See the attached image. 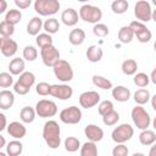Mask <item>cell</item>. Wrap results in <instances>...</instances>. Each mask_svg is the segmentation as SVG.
I'll return each instance as SVG.
<instances>
[{"mask_svg": "<svg viewBox=\"0 0 156 156\" xmlns=\"http://www.w3.org/2000/svg\"><path fill=\"white\" fill-rule=\"evenodd\" d=\"M43 26H44L43 20H41L39 16H35V17H33L32 20H29V22H28V24H27V33H28L29 35L37 37V35L40 34L39 32L41 30Z\"/></svg>", "mask_w": 156, "mask_h": 156, "instance_id": "obj_19", "label": "cell"}, {"mask_svg": "<svg viewBox=\"0 0 156 156\" xmlns=\"http://www.w3.org/2000/svg\"><path fill=\"white\" fill-rule=\"evenodd\" d=\"M80 156H98V146L93 141H87L80 146Z\"/></svg>", "mask_w": 156, "mask_h": 156, "instance_id": "obj_34", "label": "cell"}, {"mask_svg": "<svg viewBox=\"0 0 156 156\" xmlns=\"http://www.w3.org/2000/svg\"><path fill=\"white\" fill-rule=\"evenodd\" d=\"M129 27L132 28V30L134 32V34H135V33H138L139 30H141V29L146 28L145 23H143V22H139V21H132V22L129 23Z\"/></svg>", "mask_w": 156, "mask_h": 156, "instance_id": "obj_47", "label": "cell"}, {"mask_svg": "<svg viewBox=\"0 0 156 156\" xmlns=\"http://www.w3.org/2000/svg\"><path fill=\"white\" fill-rule=\"evenodd\" d=\"M134 37L136 38V40H138L139 43H149V41L151 40V38H152V33H151V30L146 27V28L139 30L138 33H135Z\"/></svg>", "mask_w": 156, "mask_h": 156, "instance_id": "obj_42", "label": "cell"}, {"mask_svg": "<svg viewBox=\"0 0 156 156\" xmlns=\"http://www.w3.org/2000/svg\"><path fill=\"white\" fill-rule=\"evenodd\" d=\"M133 98H134V101H135L136 105L143 106V105H145V104H147V102L150 101L151 95H150V91H149L147 89L140 88V89H138V90L134 93V96H133Z\"/></svg>", "mask_w": 156, "mask_h": 156, "instance_id": "obj_24", "label": "cell"}, {"mask_svg": "<svg viewBox=\"0 0 156 156\" xmlns=\"http://www.w3.org/2000/svg\"><path fill=\"white\" fill-rule=\"evenodd\" d=\"M100 104V94L94 90L84 91L79 95V105L84 108H91Z\"/></svg>", "mask_w": 156, "mask_h": 156, "instance_id": "obj_12", "label": "cell"}, {"mask_svg": "<svg viewBox=\"0 0 156 156\" xmlns=\"http://www.w3.org/2000/svg\"><path fill=\"white\" fill-rule=\"evenodd\" d=\"M112 98L118 102H127L130 98V90L123 85H117L112 88Z\"/></svg>", "mask_w": 156, "mask_h": 156, "instance_id": "obj_18", "label": "cell"}, {"mask_svg": "<svg viewBox=\"0 0 156 156\" xmlns=\"http://www.w3.org/2000/svg\"><path fill=\"white\" fill-rule=\"evenodd\" d=\"M22 151H23V144L17 139L10 141L6 146V154L9 156H20Z\"/></svg>", "mask_w": 156, "mask_h": 156, "instance_id": "obj_27", "label": "cell"}, {"mask_svg": "<svg viewBox=\"0 0 156 156\" xmlns=\"http://www.w3.org/2000/svg\"><path fill=\"white\" fill-rule=\"evenodd\" d=\"M15 5L20 10H26L32 5V1L30 0H15Z\"/></svg>", "mask_w": 156, "mask_h": 156, "instance_id": "obj_48", "label": "cell"}, {"mask_svg": "<svg viewBox=\"0 0 156 156\" xmlns=\"http://www.w3.org/2000/svg\"><path fill=\"white\" fill-rule=\"evenodd\" d=\"M134 38V32L132 30V28L129 26H123L119 28L118 30V40L122 44H128L133 40Z\"/></svg>", "mask_w": 156, "mask_h": 156, "instance_id": "obj_25", "label": "cell"}, {"mask_svg": "<svg viewBox=\"0 0 156 156\" xmlns=\"http://www.w3.org/2000/svg\"><path fill=\"white\" fill-rule=\"evenodd\" d=\"M17 82L21 84V85H23L24 88H27V89H29L30 90V88L34 85V83H35V76H34V73H32V72H23L21 76H20V78L17 79Z\"/></svg>", "mask_w": 156, "mask_h": 156, "instance_id": "obj_31", "label": "cell"}, {"mask_svg": "<svg viewBox=\"0 0 156 156\" xmlns=\"http://www.w3.org/2000/svg\"><path fill=\"white\" fill-rule=\"evenodd\" d=\"M13 77L10 72H1L0 73V87L6 89L10 88L11 85H13Z\"/></svg>", "mask_w": 156, "mask_h": 156, "instance_id": "obj_43", "label": "cell"}, {"mask_svg": "<svg viewBox=\"0 0 156 156\" xmlns=\"http://www.w3.org/2000/svg\"><path fill=\"white\" fill-rule=\"evenodd\" d=\"M84 40H85V32L82 28H74L68 34V41L74 46L82 45Z\"/></svg>", "mask_w": 156, "mask_h": 156, "instance_id": "obj_21", "label": "cell"}, {"mask_svg": "<svg viewBox=\"0 0 156 156\" xmlns=\"http://www.w3.org/2000/svg\"><path fill=\"white\" fill-rule=\"evenodd\" d=\"M0 141H1L0 147H4V146H5V144H6V141H5V138H4L2 135H0Z\"/></svg>", "mask_w": 156, "mask_h": 156, "instance_id": "obj_54", "label": "cell"}, {"mask_svg": "<svg viewBox=\"0 0 156 156\" xmlns=\"http://www.w3.org/2000/svg\"><path fill=\"white\" fill-rule=\"evenodd\" d=\"M93 33H94L95 37L105 38V37L108 35L110 29H108V27H107L106 24H104V23H96V24H94V27H93Z\"/></svg>", "mask_w": 156, "mask_h": 156, "instance_id": "obj_41", "label": "cell"}, {"mask_svg": "<svg viewBox=\"0 0 156 156\" xmlns=\"http://www.w3.org/2000/svg\"><path fill=\"white\" fill-rule=\"evenodd\" d=\"M118 121H119V113H118L116 110H113V111L108 112L107 115L102 116V123H104L105 126H107V127L115 126Z\"/></svg>", "mask_w": 156, "mask_h": 156, "instance_id": "obj_38", "label": "cell"}, {"mask_svg": "<svg viewBox=\"0 0 156 156\" xmlns=\"http://www.w3.org/2000/svg\"><path fill=\"white\" fill-rule=\"evenodd\" d=\"M147 156H156V143L154 145H151L150 147V151H149V155Z\"/></svg>", "mask_w": 156, "mask_h": 156, "instance_id": "obj_52", "label": "cell"}, {"mask_svg": "<svg viewBox=\"0 0 156 156\" xmlns=\"http://www.w3.org/2000/svg\"><path fill=\"white\" fill-rule=\"evenodd\" d=\"M84 134L88 138V141H93V143H98L104 138L102 128L96 124H88L84 128Z\"/></svg>", "mask_w": 156, "mask_h": 156, "instance_id": "obj_15", "label": "cell"}, {"mask_svg": "<svg viewBox=\"0 0 156 156\" xmlns=\"http://www.w3.org/2000/svg\"><path fill=\"white\" fill-rule=\"evenodd\" d=\"M113 110H115L113 108V104L110 100H104L98 106V112H99L100 116H105V115H107L108 112H111Z\"/></svg>", "mask_w": 156, "mask_h": 156, "instance_id": "obj_45", "label": "cell"}, {"mask_svg": "<svg viewBox=\"0 0 156 156\" xmlns=\"http://www.w3.org/2000/svg\"><path fill=\"white\" fill-rule=\"evenodd\" d=\"M139 141L141 145H145V146H151L156 143V134L154 130H150V129H145V130H141L140 134H139Z\"/></svg>", "mask_w": 156, "mask_h": 156, "instance_id": "obj_23", "label": "cell"}, {"mask_svg": "<svg viewBox=\"0 0 156 156\" xmlns=\"http://www.w3.org/2000/svg\"><path fill=\"white\" fill-rule=\"evenodd\" d=\"M79 18L83 20L87 23H100V20L102 18V11L100 7L85 4L82 5L79 9Z\"/></svg>", "mask_w": 156, "mask_h": 156, "instance_id": "obj_3", "label": "cell"}, {"mask_svg": "<svg viewBox=\"0 0 156 156\" xmlns=\"http://www.w3.org/2000/svg\"><path fill=\"white\" fill-rule=\"evenodd\" d=\"M22 20V12L18 10V9H11L6 12L5 15V20L7 23L12 24V26H16L17 23H20Z\"/></svg>", "mask_w": 156, "mask_h": 156, "instance_id": "obj_30", "label": "cell"}, {"mask_svg": "<svg viewBox=\"0 0 156 156\" xmlns=\"http://www.w3.org/2000/svg\"><path fill=\"white\" fill-rule=\"evenodd\" d=\"M85 56H87L88 61H90V62H99L104 56V51L98 45H90L87 49Z\"/></svg>", "mask_w": 156, "mask_h": 156, "instance_id": "obj_22", "label": "cell"}, {"mask_svg": "<svg viewBox=\"0 0 156 156\" xmlns=\"http://www.w3.org/2000/svg\"><path fill=\"white\" fill-rule=\"evenodd\" d=\"M151 20L156 22V9H155V10H152V18H151Z\"/></svg>", "mask_w": 156, "mask_h": 156, "instance_id": "obj_55", "label": "cell"}, {"mask_svg": "<svg viewBox=\"0 0 156 156\" xmlns=\"http://www.w3.org/2000/svg\"><path fill=\"white\" fill-rule=\"evenodd\" d=\"M0 119H1V126H0V132H2V130H5V129L7 128V126H6V116H5L4 113H0Z\"/></svg>", "mask_w": 156, "mask_h": 156, "instance_id": "obj_49", "label": "cell"}, {"mask_svg": "<svg viewBox=\"0 0 156 156\" xmlns=\"http://www.w3.org/2000/svg\"><path fill=\"white\" fill-rule=\"evenodd\" d=\"M93 84L102 90H110L112 89V82L108 80L107 78L102 77V76H99V74H94L93 76Z\"/></svg>", "mask_w": 156, "mask_h": 156, "instance_id": "obj_32", "label": "cell"}, {"mask_svg": "<svg viewBox=\"0 0 156 156\" xmlns=\"http://www.w3.org/2000/svg\"><path fill=\"white\" fill-rule=\"evenodd\" d=\"M60 2L57 0H35L34 10L39 16H52L58 12Z\"/></svg>", "mask_w": 156, "mask_h": 156, "instance_id": "obj_5", "label": "cell"}, {"mask_svg": "<svg viewBox=\"0 0 156 156\" xmlns=\"http://www.w3.org/2000/svg\"><path fill=\"white\" fill-rule=\"evenodd\" d=\"M22 55H23V58L24 60L32 62V61H34L38 57V50L33 45H27V46H24Z\"/></svg>", "mask_w": 156, "mask_h": 156, "instance_id": "obj_40", "label": "cell"}, {"mask_svg": "<svg viewBox=\"0 0 156 156\" xmlns=\"http://www.w3.org/2000/svg\"><path fill=\"white\" fill-rule=\"evenodd\" d=\"M15 33V26L7 23L6 21H2L0 23V35L1 38H11Z\"/></svg>", "mask_w": 156, "mask_h": 156, "instance_id": "obj_39", "label": "cell"}, {"mask_svg": "<svg viewBox=\"0 0 156 156\" xmlns=\"http://www.w3.org/2000/svg\"><path fill=\"white\" fill-rule=\"evenodd\" d=\"M129 7V2L127 0H115L111 4V10L113 13L117 15H122L124 13Z\"/></svg>", "mask_w": 156, "mask_h": 156, "instance_id": "obj_35", "label": "cell"}, {"mask_svg": "<svg viewBox=\"0 0 156 156\" xmlns=\"http://www.w3.org/2000/svg\"><path fill=\"white\" fill-rule=\"evenodd\" d=\"M150 82H152V83L156 85V66H155V68L151 71V74H150Z\"/></svg>", "mask_w": 156, "mask_h": 156, "instance_id": "obj_51", "label": "cell"}, {"mask_svg": "<svg viewBox=\"0 0 156 156\" xmlns=\"http://www.w3.org/2000/svg\"><path fill=\"white\" fill-rule=\"evenodd\" d=\"M82 119V111L78 106H69L60 112V121L65 124H78Z\"/></svg>", "mask_w": 156, "mask_h": 156, "instance_id": "obj_9", "label": "cell"}, {"mask_svg": "<svg viewBox=\"0 0 156 156\" xmlns=\"http://www.w3.org/2000/svg\"><path fill=\"white\" fill-rule=\"evenodd\" d=\"M51 96L58 99V100H68L73 95V89L71 85L62 83V84H52L51 85Z\"/></svg>", "mask_w": 156, "mask_h": 156, "instance_id": "obj_11", "label": "cell"}, {"mask_svg": "<svg viewBox=\"0 0 156 156\" xmlns=\"http://www.w3.org/2000/svg\"><path fill=\"white\" fill-rule=\"evenodd\" d=\"M133 82L136 87L139 88H145L147 87V84L150 83V77L144 73V72H139L136 74H134V78H133Z\"/></svg>", "mask_w": 156, "mask_h": 156, "instance_id": "obj_37", "label": "cell"}, {"mask_svg": "<svg viewBox=\"0 0 156 156\" xmlns=\"http://www.w3.org/2000/svg\"><path fill=\"white\" fill-rule=\"evenodd\" d=\"M43 28H44L45 33L52 35V34H55V33L58 32V29H60V22H58L57 18H55V17H50V18H48V20L44 22Z\"/></svg>", "mask_w": 156, "mask_h": 156, "instance_id": "obj_29", "label": "cell"}, {"mask_svg": "<svg viewBox=\"0 0 156 156\" xmlns=\"http://www.w3.org/2000/svg\"><path fill=\"white\" fill-rule=\"evenodd\" d=\"M15 104V94L7 89H2L0 91V108L9 110Z\"/></svg>", "mask_w": 156, "mask_h": 156, "instance_id": "obj_17", "label": "cell"}, {"mask_svg": "<svg viewBox=\"0 0 156 156\" xmlns=\"http://www.w3.org/2000/svg\"><path fill=\"white\" fill-rule=\"evenodd\" d=\"M61 21L67 27H74L79 21V12H77V10H74L72 7H68L62 11Z\"/></svg>", "mask_w": 156, "mask_h": 156, "instance_id": "obj_16", "label": "cell"}, {"mask_svg": "<svg viewBox=\"0 0 156 156\" xmlns=\"http://www.w3.org/2000/svg\"><path fill=\"white\" fill-rule=\"evenodd\" d=\"M26 68V65H24V58H21V57H15L10 61L9 63V71L12 76H21Z\"/></svg>", "mask_w": 156, "mask_h": 156, "instance_id": "obj_20", "label": "cell"}, {"mask_svg": "<svg viewBox=\"0 0 156 156\" xmlns=\"http://www.w3.org/2000/svg\"><path fill=\"white\" fill-rule=\"evenodd\" d=\"M132 156H145V155H144L143 152H134Z\"/></svg>", "mask_w": 156, "mask_h": 156, "instance_id": "obj_56", "label": "cell"}, {"mask_svg": "<svg viewBox=\"0 0 156 156\" xmlns=\"http://www.w3.org/2000/svg\"><path fill=\"white\" fill-rule=\"evenodd\" d=\"M52 71H54L55 77L62 83L71 82L73 79V76H74V72H73L71 63L66 60H62V58L55 63V66L52 67Z\"/></svg>", "mask_w": 156, "mask_h": 156, "instance_id": "obj_4", "label": "cell"}, {"mask_svg": "<svg viewBox=\"0 0 156 156\" xmlns=\"http://www.w3.org/2000/svg\"><path fill=\"white\" fill-rule=\"evenodd\" d=\"M35 115H37L35 108L30 106H24L20 112V118L23 123H32L35 119Z\"/></svg>", "mask_w": 156, "mask_h": 156, "instance_id": "obj_28", "label": "cell"}, {"mask_svg": "<svg viewBox=\"0 0 156 156\" xmlns=\"http://www.w3.org/2000/svg\"><path fill=\"white\" fill-rule=\"evenodd\" d=\"M152 127H154V129L156 130V117L152 119Z\"/></svg>", "mask_w": 156, "mask_h": 156, "instance_id": "obj_57", "label": "cell"}, {"mask_svg": "<svg viewBox=\"0 0 156 156\" xmlns=\"http://www.w3.org/2000/svg\"><path fill=\"white\" fill-rule=\"evenodd\" d=\"M0 156H9V155H7L6 152H4V151H1V152H0Z\"/></svg>", "mask_w": 156, "mask_h": 156, "instance_id": "obj_58", "label": "cell"}, {"mask_svg": "<svg viewBox=\"0 0 156 156\" xmlns=\"http://www.w3.org/2000/svg\"><path fill=\"white\" fill-rule=\"evenodd\" d=\"M35 43L40 49H43L45 46H49V45H54L52 44V37L48 33H40L39 35H37Z\"/></svg>", "mask_w": 156, "mask_h": 156, "instance_id": "obj_36", "label": "cell"}, {"mask_svg": "<svg viewBox=\"0 0 156 156\" xmlns=\"http://www.w3.org/2000/svg\"><path fill=\"white\" fill-rule=\"evenodd\" d=\"M152 4H154V5L156 6V0H152Z\"/></svg>", "mask_w": 156, "mask_h": 156, "instance_id": "obj_60", "label": "cell"}, {"mask_svg": "<svg viewBox=\"0 0 156 156\" xmlns=\"http://www.w3.org/2000/svg\"><path fill=\"white\" fill-rule=\"evenodd\" d=\"M6 130H7V133H9L10 136H12V138H15L17 140L18 139H22L27 134V128L24 127L23 123L18 122V121H13V122L9 123Z\"/></svg>", "mask_w": 156, "mask_h": 156, "instance_id": "obj_14", "label": "cell"}, {"mask_svg": "<svg viewBox=\"0 0 156 156\" xmlns=\"http://www.w3.org/2000/svg\"><path fill=\"white\" fill-rule=\"evenodd\" d=\"M7 9V2L5 0H0V13H4Z\"/></svg>", "mask_w": 156, "mask_h": 156, "instance_id": "obj_50", "label": "cell"}, {"mask_svg": "<svg viewBox=\"0 0 156 156\" xmlns=\"http://www.w3.org/2000/svg\"><path fill=\"white\" fill-rule=\"evenodd\" d=\"M154 50H155V52H156V41L154 43Z\"/></svg>", "mask_w": 156, "mask_h": 156, "instance_id": "obj_59", "label": "cell"}, {"mask_svg": "<svg viewBox=\"0 0 156 156\" xmlns=\"http://www.w3.org/2000/svg\"><path fill=\"white\" fill-rule=\"evenodd\" d=\"M63 145H65V150L67 152H76V151H78V149H80V141L76 136H67L65 139Z\"/></svg>", "mask_w": 156, "mask_h": 156, "instance_id": "obj_33", "label": "cell"}, {"mask_svg": "<svg viewBox=\"0 0 156 156\" xmlns=\"http://www.w3.org/2000/svg\"><path fill=\"white\" fill-rule=\"evenodd\" d=\"M43 139L50 149H57L61 144V128L54 119L45 122L43 127Z\"/></svg>", "mask_w": 156, "mask_h": 156, "instance_id": "obj_1", "label": "cell"}, {"mask_svg": "<svg viewBox=\"0 0 156 156\" xmlns=\"http://www.w3.org/2000/svg\"><path fill=\"white\" fill-rule=\"evenodd\" d=\"M40 57L46 67H54L57 61H60V51L55 45H49L40 49Z\"/></svg>", "mask_w": 156, "mask_h": 156, "instance_id": "obj_10", "label": "cell"}, {"mask_svg": "<svg viewBox=\"0 0 156 156\" xmlns=\"http://www.w3.org/2000/svg\"><path fill=\"white\" fill-rule=\"evenodd\" d=\"M35 112L39 117L41 118H49L54 117L57 113V105L52 100L48 99H41L37 102L35 105Z\"/></svg>", "mask_w": 156, "mask_h": 156, "instance_id": "obj_7", "label": "cell"}, {"mask_svg": "<svg viewBox=\"0 0 156 156\" xmlns=\"http://www.w3.org/2000/svg\"><path fill=\"white\" fill-rule=\"evenodd\" d=\"M129 150L124 144H117L112 149V156H128Z\"/></svg>", "mask_w": 156, "mask_h": 156, "instance_id": "obj_46", "label": "cell"}, {"mask_svg": "<svg viewBox=\"0 0 156 156\" xmlns=\"http://www.w3.org/2000/svg\"><path fill=\"white\" fill-rule=\"evenodd\" d=\"M122 72L126 74V76H134L136 74V69H138V63L133 58H127L122 62Z\"/></svg>", "mask_w": 156, "mask_h": 156, "instance_id": "obj_26", "label": "cell"}, {"mask_svg": "<svg viewBox=\"0 0 156 156\" xmlns=\"http://www.w3.org/2000/svg\"><path fill=\"white\" fill-rule=\"evenodd\" d=\"M134 16L136 18V21L139 22H149L152 18V9L149 1L146 0H139L136 1L135 6H134Z\"/></svg>", "mask_w": 156, "mask_h": 156, "instance_id": "obj_8", "label": "cell"}, {"mask_svg": "<svg viewBox=\"0 0 156 156\" xmlns=\"http://www.w3.org/2000/svg\"><path fill=\"white\" fill-rule=\"evenodd\" d=\"M150 101H151V106H152V108L156 111V94H155L154 96H151Z\"/></svg>", "mask_w": 156, "mask_h": 156, "instance_id": "obj_53", "label": "cell"}, {"mask_svg": "<svg viewBox=\"0 0 156 156\" xmlns=\"http://www.w3.org/2000/svg\"><path fill=\"white\" fill-rule=\"evenodd\" d=\"M133 135H134V129L128 123H122L117 126L111 133V138L116 144H124L126 141L130 140Z\"/></svg>", "mask_w": 156, "mask_h": 156, "instance_id": "obj_6", "label": "cell"}, {"mask_svg": "<svg viewBox=\"0 0 156 156\" xmlns=\"http://www.w3.org/2000/svg\"><path fill=\"white\" fill-rule=\"evenodd\" d=\"M130 117L133 119L134 126L140 130L147 129L151 124V117H150L149 112L140 105H136L135 107H133V110L130 112Z\"/></svg>", "mask_w": 156, "mask_h": 156, "instance_id": "obj_2", "label": "cell"}, {"mask_svg": "<svg viewBox=\"0 0 156 156\" xmlns=\"http://www.w3.org/2000/svg\"><path fill=\"white\" fill-rule=\"evenodd\" d=\"M18 45L11 38H0V51L5 57H12L17 52Z\"/></svg>", "mask_w": 156, "mask_h": 156, "instance_id": "obj_13", "label": "cell"}, {"mask_svg": "<svg viewBox=\"0 0 156 156\" xmlns=\"http://www.w3.org/2000/svg\"><path fill=\"white\" fill-rule=\"evenodd\" d=\"M51 85L52 84H49L46 82H40L35 85V91L40 96H48L51 93Z\"/></svg>", "mask_w": 156, "mask_h": 156, "instance_id": "obj_44", "label": "cell"}]
</instances>
